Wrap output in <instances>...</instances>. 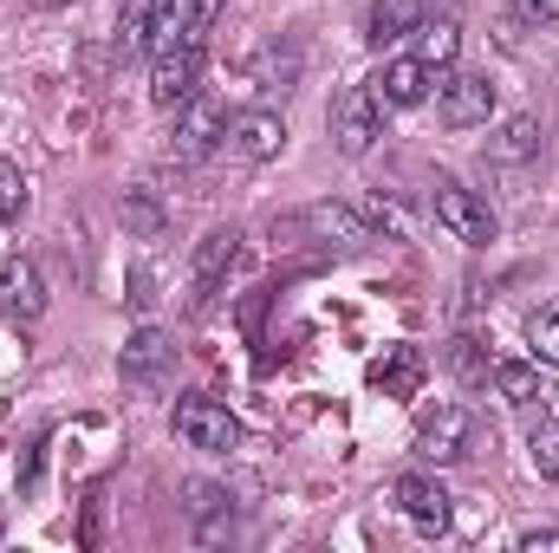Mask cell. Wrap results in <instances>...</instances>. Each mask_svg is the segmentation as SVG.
Returning a JSON list of instances; mask_svg holds the SVG:
<instances>
[{
    "mask_svg": "<svg viewBox=\"0 0 559 553\" xmlns=\"http://www.w3.org/2000/svg\"><path fill=\"white\" fill-rule=\"evenodd\" d=\"M169 358H176V339L163 326H138L118 352V372H124V385H156L169 372Z\"/></svg>",
    "mask_w": 559,
    "mask_h": 553,
    "instance_id": "cell-9",
    "label": "cell"
},
{
    "mask_svg": "<svg viewBox=\"0 0 559 553\" xmlns=\"http://www.w3.org/2000/svg\"><path fill=\"white\" fill-rule=\"evenodd\" d=\"M371 378H378L384 391H411V385L423 378V358H417V352H397V358H384V365H378Z\"/></svg>",
    "mask_w": 559,
    "mask_h": 553,
    "instance_id": "cell-25",
    "label": "cell"
},
{
    "mask_svg": "<svg viewBox=\"0 0 559 553\" xmlns=\"http://www.w3.org/2000/svg\"><path fill=\"white\" fill-rule=\"evenodd\" d=\"M429 209H436V222H442L455 242H468V248H488V242H495V209H488L475 189H462V183H436Z\"/></svg>",
    "mask_w": 559,
    "mask_h": 553,
    "instance_id": "cell-3",
    "label": "cell"
},
{
    "mask_svg": "<svg viewBox=\"0 0 559 553\" xmlns=\"http://www.w3.org/2000/svg\"><path fill=\"white\" fill-rule=\"evenodd\" d=\"M228 150L241 156V163H267L286 150V118L280 111H241V118H228Z\"/></svg>",
    "mask_w": 559,
    "mask_h": 553,
    "instance_id": "cell-10",
    "label": "cell"
},
{
    "mask_svg": "<svg viewBox=\"0 0 559 553\" xmlns=\"http://www.w3.org/2000/svg\"><path fill=\"white\" fill-rule=\"evenodd\" d=\"M527 345L540 365H559V313H534L527 319Z\"/></svg>",
    "mask_w": 559,
    "mask_h": 553,
    "instance_id": "cell-24",
    "label": "cell"
},
{
    "mask_svg": "<svg viewBox=\"0 0 559 553\" xmlns=\"http://www.w3.org/2000/svg\"><path fill=\"white\" fill-rule=\"evenodd\" d=\"M468 449H475V416L462 411V404H436V411H423V423H417V456L423 462L449 469V462H462Z\"/></svg>",
    "mask_w": 559,
    "mask_h": 553,
    "instance_id": "cell-4",
    "label": "cell"
},
{
    "mask_svg": "<svg viewBox=\"0 0 559 553\" xmlns=\"http://www.w3.org/2000/svg\"><path fill=\"white\" fill-rule=\"evenodd\" d=\"M228 138V111L215 105V98H189V105H176V131H169V150H176V163H195V156H209L215 143Z\"/></svg>",
    "mask_w": 559,
    "mask_h": 553,
    "instance_id": "cell-7",
    "label": "cell"
},
{
    "mask_svg": "<svg viewBox=\"0 0 559 553\" xmlns=\"http://www.w3.org/2000/svg\"><path fill=\"white\" fill-rule=\"evenodd\" d=\"M235 255H241V228H209L202 248H195V286L215 293V280L235 268Z\"/></svg>",
    "mask_w": 559,
    "mask_h": 553,
    "instance_id": "cell-16",
    "label": "cell"
},
{
    "mask_svg": "<svg viewBox=\"0 0 559 553\" xmlns=\"http://www.w3.org/2000/svg\"><path fill=\"white\" fill-rule=\"evenodd\" d=\"M391 502L417 521L423 534H442V528H449V489H442L436 475H397V482H391Z\"/></svg>",
    "mask_w": 559,
    "mask_h": 553,
    "instance_id": "cell-12",
    "label": "cell"
},
{
    "mask_svg": "<svg viewBox=\"0 0 559 553\" xmlns=\"http://www.w3.org/2000/svg\"><path fill=\"white\" fill-rule=\"evenodd\" d=\"M540 143H547L540 118H534V111H514V118H501V125H495V138H488V163L521 169V163H534V156H540Z\"/></svg>",
    "mask_w": 559,
    "mask_h": 553,
    "instance_id": "cell-13",
    "label": "cell"
},
{
    "mask_svg": "<svg viewBox=\"0 0 559 553\" xmlns=\"http://www.w3.org/2000/svg\"><path fill=\"white\" fill-rule=\"evenodd\" d=\"M449 365H455L462 385H488V372H495V358H488V345H481L475 332H455V339H449Z\"/></svg>",
    "mask_w": 559,
    "mask_h": 553,
    "instance_id": "cell-23",
    "label": "cell"
},
{
    "mask_svg": "<svg viewBox=\"0 0 559 553\" xmlns=\"http://www.w3.org/2000/svg\"><path fill=\"white\" fill-rule=\"evenodd\" d=\"M488 378H495V391H501L508 404H521V411H527V404L540 398V372H534L527 358H501V365H495Z\"/></svg>",
    "mask_w": 559,
    "mask_h": 553,
    "instance_id": "cell-21",
    "label": "cell"
},
{
    "mask_svg": "<svg viewBox=\"0 0 559 553\" xmlns=\"http://www.w3.org/2000/svg\"><path fill=\"white\" fill-rule=\"evenodd\" d=\"M332 143L345 150V156H371L378 138H384V98L371 92V85H345L338 98H332Z\"/></svg>",
    "mask_w": 559,
    "mask_h": 553,
    "instance_id": "cell-2",
    "label": "cell"
},
{
    "mask_svg": "<svg viewBox=\"0 0 559 553\" xmlns=\"http://www.w3.org/2000/svg\"><path fill=\"white\" fill-rule=\"evenodd\" d=\"M365 215H371V222H378V228H391V235H397V242H404V235H411V222H404V209H397V202H391V196H365Z\"/></svg>",
    "mask_w": 559,
    "mask_h": 553,
    "instance_id": "cell-28",
    "label": "cell"
},
{
    "mask_svg": "<svg viewBox=\"0 0 559 553\" xmlns=\"http://www.w3.org/2000/svg\"><path fill=\"white\" fill-rule=\"evenodd\" d=\"M514 548H521V553H559V534H554V528H534V534H521Z\"/></svg>",
    "mask_w": 559,
    "mask_h": 553,
    "instance_id": "cell-30",
    "label": "cell"
},
{
    "mask_svg": "<svg viewBox=\"0 0 559 553\" xmlns=\"http://www.w3.org/2000/svg\"><path fill=\"white\" fill-rule=\"evenodd\" d=\"M222 7H228V0H195V20H202V26H215V13H222Z\"/></svg>",
    "mask_w": 559,
    "mask_h": 553,
    "instance_id": "cell-31",
    "label": "cell"
},
{
    "mask_svg": "<svg viewBox=\"0 0 559 553\" xmlns=\"http://www.w3.org/2000/svg\"><path fill=\"white\" fill-rule=\"evenodd\" d=\"M514 13H521L527 26H554V20H559V0H514Z\"/></svg>",
    "mask_w": 559,
    "mask_h": 553,
    "instance_id": "cell-29",
    "label": "cell"
},
{
    "mask_svg": "<svg viewBox=\"0 0 559 553\" xmlns=\"http://www.w3.org/2000/svg\"><path fill=\"white\" fill-rule=\"evenodd\" d=\"M118 52L131 59V52H150V7H131L124 20H118Z\"/></svg>",
    "mask_w": 559,
    "mask_h": 553,
    "instance_id": "cell-27",
    "label": "cell"
},
{
    "mask_svg": "<svg viewBox=\"0 0 559 553\" xmlns=\"http://www.w3.org/2000/svg\"><path fill=\"white\" fill-rule=\"evenodd\" d=\"M299 66H306V52H299L293 39H286V46L274 39V46L254 59V85H261V92H293V85H299Z\"/></svg>",
    "mask_w": 559,
    "mask_h": 553,
    "instance_id": "cell-18",
    "label": "cell"
},
{
    "mask_svg": "<svg viewBox=\"0 0 559 553\" xmlns=\"http://www.w3.org/2000/svg\"><path fill=\"white\" fill-rule=\"evenodd\" d=\"M118 222H124L138 242H163V235H169V209H163L150 189H124V196H118Z\"/></svg>",
    "mask_w": 559,
    "mask_h": 553,
    "instance_id": "cell-17",
    "label": "cell"
},
{
    "mask_svg": "<svg viewBox=\"0 0 559 553\" xmlns=\"http://www.w3.org/2000/svg\"><path fill=\"white\" fill-rule=\"evenodd\" d=\"M202 92V39L176 46V52H156V72H150V105L156 111H176Z\"/></svg>",
    "mask_w": 559,
    "mask_h": 553,
    "instance_id": "cell-6",
    "label": "cell"
},
{
    "mask_svg": "<svg viewBox=\"0 0 559 553\" xmlns=\"http://www.w3.org/2000/svg\"><path fill=\"white\" fill-rule=\"evenodd\" d=\"M429 79H436V72H429L417 52H411V59H391V66L371 79V92L384 98V111H411V105H423V98H429Z\"/></svg>",
    "mask_w": 559,
    "mask_h": 553,
    "instance_id": "cell-14",
    "label": "cell"
},
{
    "mask_svg": "<svg viewBox=\"0 0 559 553\" xmlns=\"http://www.w3.org/2000/svg\"><path fill=\"white\" fill-rule=\"evenodd\" d=\"M202 39V20H195V0H156L150 7V52H176Z\"/></svg>",
    "mask_w": 559,
    "mask_h": 553,
    "instance_id": "cell-15",
    "label": "cell"
},
{
    "mask_svg": "<svg viewBox=\"0 0 559 553\" xmlns=\"http://www.w3.org/2000/svg\"><path fill=\"white\" fill-rule=\"evenodd\" d=\"M299 228H306L312 242H325V248H371V242H378V222H371L365 209H352V202H312V209L299 215Z\"/></svg>",
    "mask_w": 559,
    "mask_h": 553,
    "instance_id": "cell-8",
    "label": "cell"
},
{
    "mask_svg": "<svg viewBox=\"0 0 559 553\" xmlns=\"http://www.w3.org/2000/svg\"><path fill=\"white\" fill-rule=\"evenodd\" d=\"M411 39H417V59L429 66V72H442V66H455V52H462V33H455L449 20H436V26H417Z\"/></svg>",
    "mask_w": 559,
    "mask_h": 553,
    "instance_id": "cell-22",
    "label": "cell"
},
{
    "mask_svg": "<svg viewBox=\"0 0 559 553\" xmlns=\"http://www.w3.org/2000/svg\"><path fill=\"white\" fill-rule=\"evenodd\" d=\"M46 313V280H39V268L33 261H20V255H7L0 261V319H39Z\"/></svg>",
    "mask_w": 559,
    "mask_h": 553,
    "instance_id": "cell-11",
    "label": "cell"
},
{
    "mask_svg": "<svg viewBox=\"0 0 559 553\" xmlns=\"http://www.w3.org/2000/svg\"><path fill=\"white\" fill-rule=\"evenodd\" d=\"M429 92H436V118H442L449 131H475V125L495 118V79H488V72H455V66H442V72L429 79Z\"/></svg>",
    "mask_w": 559,
    "mask_h": 553,
    "instance_id": "cell-1",
    "label": "cell"
},
{
    "mask_svg": "<svg viewBox=\"0 0 559 553\" xmlns=\"http://www.w3.org/2000/svg\"><path fill=\"white\" fill-rule=\"evenodd\" d=\"M527 462H534V475L559 482V423L540 416L534 404H527Z\"/></svg>",
    "mask_w": 559,
    "mask_h": 553,
    "instance_id": "cell-20",
    "label": "cell"
},
{
    "mask_svg": "<svg viewBox=\"0 0 559 553\" xmlns=\"http://www.w3.org/2000/svg\"><path fill=\"white\" fill-rule=\"evenodd\" d=\"M176 436L189 443V449H235L241 443V423H235V411L228 404H215V398H176Z\"/></svg>",
    "mask_w": 559,
    "mask_h": 553,
    "instance_id": "cell-5",
    "label": "cell"
},
{
    "mask_svg": "<svg viewBox=\"0 0 559 553\" xmlns=\"http://www.w3.org/2000/svg\"><path fill=\"white\" fill-rule=\"evenodd\" d=\"M20 209H26V176H20V163L0 156V222H13Z\"/></svg>",
    "mask_w": 559,
    "mask_h": 553,
    "instance_id": "cell-26",
    "label": "cell"
},
{
    "mask_svg": "<svg viewBox=\"0 0 559 553\" xmlns=\"http://www.w3.org/2000/svg\"><path fill=\"white\" fill-rule=\"evenodd\" d=\"M423 26V0H378L371 7V39L391 46V39H411Z\"/></svg>",
    "mask_w": 559,
    "mask_h": 553,
    "instance_id": "cell-19",
    "label": "cell"
}]
</instances>
